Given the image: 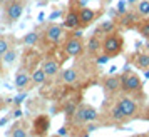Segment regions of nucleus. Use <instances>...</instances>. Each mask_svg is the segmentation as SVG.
<instances>
[{"label": "nucleus", "instance_id": "393cba45", "mask_svg": "<svg viewBox=\"0 0 149 137\" xmlns=\"http://www.w3.org/2000/svg\"><path fill=\"white\" fill-rule=\"evenodd\" d=\"M136 12H137V15H142V17L149 15V0H141V2L137 3Z\"/></svg>", "mask_w": 149, "mask_h": 137}, {"label": "nucleus", "instance_id": "9d476101", "mask_svg": "<svg viewBox=\"0 0 149 137\" xmlns=\"http://www.w3.org/2000/svg\"><path fill=\"white\" fill-rule=\"evenodd\" d=\"M49 127H50V119H49L47 116L35 117V120H34V136L44 137L45 134H47Z\"/></svg>", "mask_w": 149, "mask_h": 137}, {"label": "nucleus", "instance_id": "a211bd4d", "mask_svg": "<svg viewBox=\"0 0 149 137\" xmlns=\"http://www.w3.org/2000/svg\"><path fill=\"white\" fill-rule=\"evenodd\" d=\"M49 77L45 75V72H44V68H35L34 72H32V84L34 85H44L45 80H47Z\"/></svg>", "mask_w": 149, "mask_h": 137}, {"label": "nucleus", "instance_id": "f704fd0d", "mask_svg": "<svg viewBox=\"0 0 149 137\" xmlns=\"http://www.w3.org/2000/svg\"><path fill=\"white\" fill-rule=\"evenodd\" d=\"M82 137H89V132H87V134H84V136H82Z\"/></svg>", "mask_w": 149, "mask_h": 137}, {"label": "nucleus", "instance_id": "412c9836", "mask_svg": "<svg viewBox=\"0 0 149 137\" xmlns=\"http://www.w3.org/2000/svg\"><path fill=\"white\" fill-rule=\"evenodd\" d=\"M121 24L124 25V27H131V25L137 24V17H136L134 14H131V12H126V14H122Z\"/></svg>", "mask_w": 149, "mask_h": 137}, {"label": "nucleus", "instance_id": "c85d7f7f", "mask_svg": "<svg viewBox=\"0 0 149 137\" xmlns=\"http://www.w3.org/2000/svg\"><path fill=\"white\" fill-rule=\"evenodd\" d=\"M87 127H86V132H91V130H95L97 129V125H95L94 122H89V124H86Z\"/></svg>", "mask_w": 149, "mask_h": 137}, {"label": "nucleus", "instance_id": "dca6fc26", "mask_svg": "<svg viewBox=\"0 0 149 137\" xmlns=\"http://www.w3.org/2000/svg\"><path fill=\"white\" fill-rule=\"evenodd\" d=\"M109 117H111V120H112V122H116V124H122V122H126V120H127V117L124 116V112L121 110V107H119L117 104H116L114 107L111 109Z\"/></svg>", "mask_w": 149, "mask_h": 137}, {"label": "nucleus", "instance_id": "72a5a7b5", "mask_svg": "<svg viewBox=\"0 0 149 137\" xmlns=\"http://www.w3.org/2000/svg\"><path fill=\"white\" fill-rule=\"evenodd\" d=\"M129 3H136V2H137V0H127Z\"/></svg>", "mask_w": 149, "mask_h": 137}, {"label": "nucleus", "instance_id": "bb28decb", "mask_svg": "<svg viewBox=\"0 0 149 137\" xmlns=\"http://www.w3.org/2000/svg\"><path fill=\"white\" fill-rule=\"evenodd\" d=\"M75 109H77V104H75V102H69V104H67V107H65V110H64V112H65V116L72 117V114L75 112Z\"/></svg>", "mask_w": 149, "mask_h": 137}, {"label": "nucleus", "instance_id": "f8f14e48", "mask_svg": "<svg viewBox=\"0 0 149 137\" xmlns=\"http://www.w3.org/2000/svg\"><path fill=\"white\" fill-rule=\"evenodd\" d=\"M30 84H32V74L29 72L27 68H20L15 74V85L24 90V89H27Z\"/></svg>", "mask_w": 149, "mask_h": 137}, {"label": "nucleus", "instance_id": "f3484780", "mask_svg": "<svg viewBox=\"0 0 149 137\" xmlns=\"http://www.w3.org/2000/svg\"><path fill=\"white\" fill-rule=\"evenodd\" d=\"M112 32H116V24L114 22H102L101 25L97 27V30H95V34L99 35V37H104V35H107V34H112Z\"/></svg>", "mask_w": 149, "mask_h": 137}, {"label": "nucleus", "instance_id": "4be33fe9", "mask_svg": "<svg viewBox=\"0 0 149 137\" xmlns=\"http://www.w3.org/2000/svg\"><path fill=\"white\" fill-rule=\"evenodd\" d=\"M136 28H137V32H139L141 37H144V39H148V40H149V20L137 22Z\"/></svg>", "mask_w": 149, "mask_h": 137}, {"label": "nucleus", "instance_id": "20e7f679", "mask_svg": "<svg viewBox=\"0 0 149 137\" xmlns=\"http://www.w3.org/2000/svg\"><path fill=\"white\" fill-rule=\"evenodd\" d=\"M121 89L124 94H139L142 89V80L136 72L121 74Z\"/></svg>", "mask_w": 149, "mask_h": 137}, {"label": "nucleus", "instance_id": "b1692460", "mask_svg": "<svg viewBox=\"0 0 149 137\" xmlns=\"http://www.w3.org/2000/svg\"><path fill=\"white\" fill-rule=\"evenodd\" d=\"M15 59H17V50L10 47V48L7 50V52L3 54V57H2V62H3L5 65H10V64H12V62L15 60Z\"/></svg>", "mask_w": 149, "mask_h": 137}, {"label": "nucleus", "instance_id": "a878e982", "mask_svg": "<svg viewBox=\"0 0 149 137\" xmlns=\"http://www.w3.org/2000/svg\"><path fill=\"white\" fill-rule=\"evenodd\" d=\"M37 42H39V34H37V32H30V34H27L25 37H24V44L29 45V47L35 45Z\"/></svg>", "mask_w": 149, "mask_h": 137}, {"label": "nucleus", "instance_id": "423d86ee", "mask_svg": "<svg viewBox=\"0 0 149 137\" xmlns=\"http://www.w3.org/2000/svg\"><path fill=\"white\" fill-rule=\"evenodd\" d=\"M84 50L86 48H84V44H82L79 35H70L67 40L64 42V54L67 57H79V55H82Z\"/></svg>", "mask_w": 149, "mask_h": 137}, {"label": "nucleus", "instance_id": "1a4fd4ad", "mask_svg": "<svg viewBox=\"0 0 149 137\" xmlns=\"http://www.w3.org/2000/svg\"><path fill=\"white\" fill-rule=\"evenodd\" d=\"M81 25V19H79V8H74V2L70 3V7H69L67 14L64 17V24H62V27L67 28V30H75V28H79Z\"/></svg>", "mask_w": 149, "mask_h": 137}, {"label": "nucleus", "instance_id": "5701e85b", "mask_svg": "<svg viewBox=\"0 0 149 137\" xmlns=\"http://www.w3.org/2000/svg\"><path fill=\"white\" fill-rule=\"evenodd\" d=\"M12 47V40L8 39V37H0V62H2V57H3V54L7 52L8 48Z\"/></svg>", "mask_w": 149, "mask_h": 137}, {"label": "nucleus", "instance_id": "f257e3e1", "mask_svg": "<svg viewBox=\"0 0 149 137\" xmlns=\"http://www.w3.org/2000/svg\"><path fill=\"white\" fill-rule=\"evenodd\" d=\"M101 39H102L101 54L107 55L109 59H112V57H117L122 52V48H124V37L119 32L107 34L104 37H101Z\"/></svg>", "mask_w": 149, "mask_h": 137}, {"label": "nucleus", "instance_id": "7ed1b4c3", "mask_svg": "<svg viewBox=\"0 0 149 137\" xmlns=\"http://www.w3.org/2000/svg\"><path fill=\"white\" fill-rule=\"evenodd\" d=\"M97 117H99V114L92 105H77V109H75V112L72 114L70 119H72L74 125L81 127V125H86L89 122H95Z\"/></svg>", "mask_w": 149, "mask_h": 137}, {"label": "nucleus", "instance_id": "9b49d317", "mask_svg": "<svg viewBox=\"0 0 149 137\" xmlns=\"http://www.w3.org/2000/svg\"><path fill=\"white\" fill-rule=\"evenodd\" d=\"M99 17L97 10H92L89 7H81L79 8V19H81V27H87L89 24H92Z\"/></svg>", "mask_w": 149, "mask_h": 137}, {"label": "nucleus", "instance_id": "2f4dec72", "mask_svg": "<svg viewBox=\"0 0 149 137\" xmlns=\"http://www.w3.org/2000/svg\"><path fill=\"white\" fill-rule=\"evenodd\" d=\"M132 137H149V136H146V134H137V136H132Z\"/></svg>", "mask_w": 149, "mask_h": 137}, {"label": "nucleus", "instance_id": "2eb2a0df", "mask_svg": "<svg viewBox=\"0 0 149 137\" xmlns=\"http://www.w3.org/2000/svg\"><path fill=\"white\" fill-rule=\"evenodd\" d=\"M62 75V82L64 84H67V85H70V84H75L79 79H81V74H79V70L74 67H70V68H65L64 72L61 74Z\"/></svg>", "mask_w": 149, "mask_h": 137}, {"label": "nucleus", "instance_id": "6e6552de", "mask_svg": "<svg viewBox=\"0 0 149 137\" xmlns=\"http://www.w3.org/2000/svg\"><path fill=\"white\" fill-rule=\"evenodd\" d=\"M102 90L107 97H112L116 94L122 92L121 89V75H109L102 82Z\"/></svg>", "mask_w": 149, "mask_h": 137}, {"label": "nucleus", "instance_id": "4468645a", "mask_svg": "<svg viewBox=\"0 0 149 137\" xmlns=\"http://www.w3.org/2000/svg\"><path fill=\"white\" fill-rule=\"evenodd\" d=\"M101 44H102V39L95 34V35H92V37L87 40V47H86V50H87L91 55L97 57V54L101 52Z\"/></svg>", "mask_w": 149, "mask_h": 137}, {"label": "nucleus", "instance_id": "c756f323", "mask_svg": "<svg viewBox=\"0 0 149 137\" xmlns=\"http://www.w3.org/2000/svg\"><path fill=\"white\" fill-rule=\"evenodd\" d=\"M59 134H61V136H64V134H67V129H65V127H62V129H61V132H59Z\"/></svg>", "mask_w": 149, "mask_h": 137}, {"label": "nucleus", "instance_id": "6ab92c4d", "mask_svg": "<svg viewBox=\"0 0 149 137\" xmlns=\"http://www.w3.org/2000/svg\"><path fill=\"white\" fill-rule=\"evenodd\" d=\"M134 65L141 70L149 68V54H137L134 57Z\"/></svg>", "mask_w": 149, "mask_h": 137}, {"label": "nucleus", "instance_id": "39448f33", "mask_svg": "<svg viewBox=\"0 0 149 137\" xmlns=\"http://www.w3.org/2000/svg\"><path fill=\"white\" fill-rule=\"evenodd\" d=\"M116 104L121 107V110L124 112V116L127 117V120L136 119V117L139 116V104H137V100L132 99V97L122 95V97L117 99V102H116Z\"/></svg>", "mask_w": 149, "mask_h": 137}, {"label": "nucleus", "instance_id": "ddd939ff", "mask_svg": "<svg viewBox=\"0 0 149 137\" xmlns=\"http://www.w3.org/2000/svg\"><path fill=\"white\" fill-rule=\"evenodd\" d=\"M42 68H44V72H45L47 77H55L59 74V70H61V64L55 59H52V57H47L45 60L42 62Z\"/></svg>", "mask_w": 149, "mask_h": 137}, {"label": "nucleus", "instance_id": "aec40b11", "mask_svg": "<svg viewBox=\"0 0 149 137\" xmlns=\"http://www.w3.org/2000/svg\"><path fill=\"white\" fill-rule=\"evenodd\" d=\"M10 137H29L27 127L22 122H17L14 127H12V130H10Z\"/></svg>", "mask_w": 149, "mask_h": 137}, {"label": "nucleus", "instance_id": "0eeeda50", "mask_svg": "<svg viewBox=\"0 0 149 137\" xmlns=\"http://www.w3.org/2000/svg\"><path fill=\"white\" fill-rule=\"evenodd\" d=\"M44 39L47 44H52V45L61 44L64 40V27L59 24H49L44 30Z\"/></svg>", "mask_w": 149, "mask_h": 137}, {"label": "nucleus", "instance_id": "473e14b6", "mask_svg": "<svg viewBox=\"0 0 149 137\" xmlns=\"http://www.w3.org/2000/svg\"><path fill=\"white\" fill-rule=\"evenodd\" d=\"M146 119L149 120V107H148V110H146Z\"/></svg>", "mask_w": 149, "mask_h": 137}, {"label": "nucleus", "instance_id": "7c9ffc66", "mask_svg": "<svg viewBox=\"0 0 149 137\" xmlns=\"http://www.w3.org/2000/svg\"><path fill=\"white\" fill-rule=\"evenodd\" d=\"M144 77H146V79H149V68H146V70H144Z\"/></svg>", "mask_w": 149, "mask_h": 137}, {"label": "nucleus", "instance_id": "f03ea898", "mask_svg": "<svg viewBox=\"0 0 149 137\" xmlns=\"http://www.w3.org/2000/svg\"><path fill=\"white\" fill-rule=\"evenodd\" d=\"M25 2L24 0H7L3 5V20L7 25H12L19 20L24 14Z\"/></svg>", "mask_w": 149, "mask_h": 137}, {"label": "nucleus", "instance_id": "cd10ccee", "mask_svg": "<svg viewBox=\"0 0 149 137\" xmlns=\"http://www.w3.org/2000/svg\"><path fill=\"white\" fill-rule=\"evenodd\" d=\"M95 59H97V64H99V65H102V64H106V62L109 60V57L107 55H104V54H102L101 57H95Z\"/></svg>", "mask_w": 149, "mask_h": 137}]
</instances>
